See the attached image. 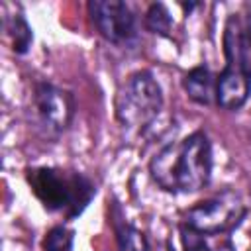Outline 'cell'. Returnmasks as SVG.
<instances>
[{
    "label": "cell",
    "mask_w": 251,
    "mask_h": 251,
    "mask_svg": "<svg viewBox=\"0 0 251 251\" xmlns=\"http://www.w3.org/2000/svg\"><path fill=\"white\" fill-rule=\"evenodd\" d=\"M182 88L186 96L200 106H210L216 100V76L204 63L198 67H192L184 75Z\"/></svg>",
    "instance_id": "cell-9"
},
{
    "label": "cell",
    "mask_w": 251,
    "mask_h": 251,
    "mask_svg": "<svg viewBox=\"0 0 251 251\" xmlns=\"http://www.w3.org/2000/svg\"><path fill=\"white\" fill-rule=\"evenodd\" d=\"M247 208L239 200V196L231 190H224L218 196L206 198L184 212V226L202 233V235H218L227 233L241 224Z\"/></svg>",
    "instance_id": "cell-4"
},
{
    "label": "cell",
    "mask_w": 251,
    "mask_h": 251,
    "mask_svg": "<svg viewBox=\"0 0 251 251\" xmlns=\"http://www.w3.org/2000/svg\"><path fill=\"white\" fill-rule=\"evenodd\" d=\"M165 251H175V249H173V245H171V243H169V241H167V243H165Z\"/></svg>",
    "instance_id": "cell-14"
},
{
    "label": "cell",
    "mask_w": 251,
    "mask_h": 251,
    "mask_svg": "<svg viewBox=\"0 0 251 251\" xmlns=\"http://www.w3.org/2000/svg\"><path fill=\"white\" fill-rule=\"evenodd\" d=\"M25 180L47 212L63 214L67 220L78 218L96 196V182L78 171L59 167H31Z\"/></svg>",
    "instance_id": "cell-2"
},
{
    "label": "cell",
    "mask_w": 251,
    "mask_h": 251,
    "mask_svg": "<svg viewBox=\"0 0 251 251\" xmlns=\"http://www.w3.org/2000/svg\"><path fill=\"white\" fill-rule=\"evenodd\" d=\"M86 10L92 25L108 43L118 47H133L137 43V20L126 2L90 0Z\"/></svg>",
    "instance_id": "cell-5"
},
{
    "label": "cell",
    "mask_w": 251,
    "mask_h": 251,
    "mask_svg": "<svg viewBox=\"0 0 251 251\" xmlns=\"http://www.w3.org/2000/svg\"><path fill=\"white\" fill-rule=\"evenodd\" d=\"M33 110L47 133H61L65 131L75 116V100L73 94L51 84V82H37L33 88Z\"/></svg>",
    "instance_id": "cell-6"
},
{
    "label": "cell",
    "mask_w": 251,
    "mask_h": 251,
    "mask_svg": "<svg viewBox=\"0 0 251 251\" xmlns=\"http://www.w3.org/2000/svg\"><path fill=\"white\" fill-rule=\"evenodd\" d=\"M4 27L12 39V51L16 55H25L33 41V29L27 24L25 16L22 12H16L4 20Z\"/></svg>",
    "instance_id": "cell-10"
},
{
    "label": "cell",
    "mask_w": 251,
    "mask_h": 251,
    "mask_svg": "<svg viewBox=\"0 0 251 251\" xmlns=\"http://www.w3.org/2000/svg\"><path fill=\"white\" fill-rule=\"evenodd\" d=\"M165 104L161 84L147 69L131 73L118 90L116 118L127 131H145L161 114Z\"/></svg>",
    "instance_id": "cell-3"
},
{
    "label": "cell",
    "mask_w": 251,
    "mask_h": 251,
    "mask_svg": "<svg viewBox=\"0 0 251 251\" xmlns=\"http://www.w3.org/2000/svg\"><path fill=\"white\" fill-rule=\"evenodd\" d=\"M145 29L161 35V37H169L171 29H173V16L169 12V8L163 2H153L149 4L147 12H145Z\"/></svg>",
    "instance_id": "cell-11"
},
{
    "label": "cell",
    "mask_w": 251,
    "mask_h": 251,
    "mask_svg": "<svg viewBox=\"0 0 251 251\" xmlns=\"http://www.w3.org/2000/svg\"><path fill=\"white\" fill-rule=\"evenodd\" d=\"M212 167V141L206 131L196 129L161 147L149 161V175L165 192L190 194L210 184Z\"/></svg>",
    "instance_id": "cell-1"
},
{
    "label": "cell",
    "mask_w": 251,
    "mask_h": 251,
    "mask_svg": "<svg viewBox=\"0 0 251 251\" xmlns=\"http://www.w3.org/2000/svg\"><path fill=\"white\" fill-rule=\"evenodd\" d=\"M178 231H180L182 251H212V249H210V245L206 243V239H204V235H202V233H198V231L190 229V227H188V226H184V224H180Z\"/></svg>",
    "instance_id": "cell-13"
},
{
    "label": "cell",
    "mask_w": 251,
    "mask_h": 251,
    "mask_svg": "<svg viewBox=\"0 0 251 251\" xmlns=\"http://www.w3.org/2000/svg\"><path fill=\"white\" fill-rule=\"evenodd\" d=\"M73 243H75V231L59 224L47 231L43 239V251H73Z\"/></svg>",
    "instance_id": "cell-12"
},
{
    "label": "cell",
    "mask_w": 251,
    "mask_h": 251,
    "mask_svg": "<svg viewBox=\"0 0 251 251\" xmlns=\"http://www.w3.org/2000/svg\"><path fill=\"white\" fill-rule=\"evenodd\" d=\"M112 226H114V233H116V247L118 251H151L149 239L145 237V233L135 227L122 212V206L118 202L112 204Z\"/></svg>",
    "instance_id": "cell-8"
},
{
    "label": "cell",
    "mask_w": 251,
    "mask_h": 251,
    "mask_svg": "<svg viewBox=\"0 0 251 251\" xmlns=\"http://www.w3.org/2000/svg\"><path fill=\"white\" fill-rule=\"evenodd\" d=\"M226 69L237 71L251 78V14H231L224 27Z\"/></svg>",
    "instance_id": "cell-7"
}]
</instances>
